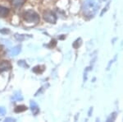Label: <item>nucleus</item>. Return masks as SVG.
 <instances>
[{
	"instance_id": "8",
	"label": "nucleus",
	"mask_w": 123,
	"mask_h": 122,
	"mask_svg": "<svg viewBox=\"0 0 123 122\" xmlns=\"http://www.w3.org/2000/svg\"><path fill=\"white\" fill-rule=\"evenodd\" d=\"M9 13V10L7 7H4L3 6H0V17H6Z\"/></svg>"
},
{
	"instance_id": "3",
	"label": "nucleus",
	"mask_w": 123,
	"mask_h": 122,
	"mask_svg": "<svg viewBox=\"0 0 123 122\" xmlns=\"http://www.w3.org/2000/svg\"><path fill=\"white\" fill-rule=\"evenodd\" d=\"M43 18H44L45 21L49 23H55L57 21L56 15L51 11H48L43 13Z\"/></svg>"
},
{
	"instance_id": "9",
	"label": "nucleus",
	"mask_w": 123,
	"mask_h": 122,
	"mask_svg": "<svg viewBox=\"0 0 123 122\" xmlns=\"http://www.w3.org/2000/svg\"><path fill=\"white\" fill-rule=\"evenodd\" d=\"M12 99L13 101H21V100L23 99V97H22V95L20 93H16L14 95L12 96Z\"/></svg>"
},
{
	"instance_id": "5",
	"label": "nucleus",
	"mask_w": 123,
	"mask_h": 122,
	"mask_svg": "<svg viewBox=\"0 0 123 122\" xmlns=\"http://www.w3.org/2000/svg\"><path fill=\"white\" fill-rule=\"evenodd\" d=\"M31 109L32 113L35 115H36L39 112V108L38 107V105H37V104L35 103V101H31Z\"/></svg>"
},
{
	"instance_id": "13",
	"label": "nucleus",
	"mask_w": 123,
	"mask_h": 122,
	"mask_svg": "<svg viewBox=\"0 0 123 122\" xmlns=\"http://www.w3.org/2000/svg\"><path fill=\"white\" fill-rule=\"evenodd\" d=\"M5 114H6V110H5V108H4V107H0V115H5Z\"/></svg>"
},
{
	"instance_id": "1",
	"label": "nucleus",
	"mask_w": 123,
	"mask_h": 122,
	"mask_svg": "<svg viewBox=\"0 0 123 122\" xmlns=\"http://www.w3.org/2000/svg\"><path fill=\"white\" fill-rule=\"evenodd\" d=\"M82 9L85 17H92L98 10V4L94 0H86L83 3Z\"/></svg>"
},
{
	"instance_id": "4",
	"label": "nucleus",
	"mask_w": 123,
	"mask_h": 122,
	"mask_svg": "<svg viewBox=\"0 0 123 122\" xmlns=\"http://www.w3.org/2000/svg\"><path fill=\"white\" fill-rule=\"evenodd\" d=\"M11 67L12 65L8 61H1L0 62V73L9 70Z\"/></svg>"
},
{
	"instance_id": "10",
	"label": "nucleus",
	"mask_w": 123,
	"mask_h": 122,
	"mask_svg": "<svg viewBox=\"0 0 123 122\" xmlns=\"http://www.w3.org/2000/svg\"><path fill=\"white\" fill-rule=\"evenodd\" d=\"M27 107L25 106H18L15 108V112L19 113V112H23V111H26Z\"/></svg>"
},
{
	"instance_id": "7",
	"label": "nucleus",
	"mask_w": 123,
	"mask_h": 122,
	"mask_svg": "<svg viewBox=\"0 0 123 122\" xmlns=\"http://www.w3.org/2000/svg\"><path fill=\"white\" fill-rule=\"evenodd\" d=\"M25 0H12V4L17 8H19L25 3Z\"/></svg>"
},
{
	"instance_id": "6",
	"label": "nucleus",
	"mask_w": 123,
	"mask_h": 122,
	"mask_svg": "<svg viewBox=\"0 0 123 122\" xmlns=\"http://www.w3.org/2000/svg\"><path fill=\"white\" fill-rule=\"evenodd\" d=\"M21 47L20 46V45H17V46H15L14 48H12L9 52L10 55H12V56H16V55H17L20 52H21Z\"/></svg>"
},
{
	"instance_id": "12",
	"label": "nucleus",
	"mask_w": 123,
	"mask_h": 122,
	"mask_svg": "<svg viewBox=\"0 0 123 122\" xmlns=\"http://www.w3.org/2000/svg\"><path fill=\"white\" fill-rule=\"evenodd\" d=\"M18 65H19L20 66H21V67H24V68L28 67V65H26V63H25V61H23V60L19 61V62H18Z\"/></svg>"
},
{
	"instance_id": "14",
	"label": "nucleus",
	"mask_w": 123,
	"mask_h": 122,
	"mask_svg": "<svg viewBox=\"0 0 123 122\" xmlns=\"http://www.w3.org/2000/svg\"><path fill=\"white\" fill-rule=\"evenodd\" d=\"M5 121H16V120L14 118H6L5 119Z\"/></svg>"
},
{
	"instance_id": "2",
	"label": "nucleus",
	"mask_w": 123,
	"mask_h": 122,
	"mask_svg": "<svg viewBox=\"0 0 123 122\" xmlns=\"http://www.w3.org/2000/svg\"><path fill=\"white\" fill-rule=\"evenodd\" d=\"M23 17L27 22L30 23H37L39 21V15L33 10H27L23 13Z\"/></svg>"
},
{
	"instance_id": "11",
	"label": "nucleus",
	"mask_w": 123,
	"mask_h": 122,
	"mask_svg": "<svg viewBox=\"0 0 123 122\" xmlns=\"http://www.w3.org/2000/svg\"><path fill=\"white\" fill-rule=\"evenodd\" d=\"M15 38L17 40V41H23V40H25L26 36H25V35H18V34H16L15 35Z\"/></svg>"
}]
</instances>
